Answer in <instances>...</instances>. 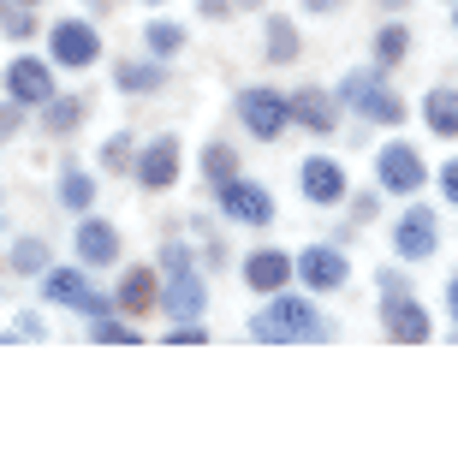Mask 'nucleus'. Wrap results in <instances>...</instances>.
<instances>
[{"mask_svg": "<svg viewBox=\"0 0 458 458\" xmlns=\"http://www.w3.org/2000/svg\"><path fill=\"white\" fill-rule=\"evenodd\" d=\"M334 327L316 316L310 298H292V292H274V304H262L250 316V340L262 345H304V340H327Z\"/></svg>", "mask_w": 458, "mask_h": 458, "instance_id": "f257e3e1", "label": "nucleus"}, {"mask_svg": "<svg viewBox=\"0 0 458 458\" xmlns=\"http://www.w3.org/2000/svg\"><path fill=\"white\" fill-rule=\"evenodd\" d=\"M340 102L345 107H357L363 119H375V125H399L405 119V102L387 89V72L381 66H369V72H352L340 84Z\"/></svg>", "mask_w": 458, "mask_h": 458, "instance_id": "f03ea898", "label": "nucleus"}, {"mask_svg": "<svg viewBox=\"0 0 458 458\" xmlns=\"http://www.w3.org/2000/svg\"><path fill=\"white\" fill-rule=\"evenodd\" d=\"M203 304H208V286H203V274L191 268V250L167 244V292H161V310L179 316V322H197Z\"/></svg>", "mask_w": 458, "mask_h": 458, "instance_id": "7ed1b4c3", "label": "nucleus"}, {"mask_svg": "<svg viewBox=\"0 0 458 458\" xmlns=\"http://www.w3.org/2000/svg\"><path fill=\"white\" fill-rule=\"evenodd\" d=\"M381 322H387V340H399V345H423L435 334L428 310L411 292H399V274H381Z\"/></svg>", "mask_w": 458, "mask_h": 458, "instance_id": "20e7f679", "label": "nucleus"}, {"mask_svg": "<svg viewBox=\"0 0 458 458\" xmlns=\"http://www.w3.org/2000/svg\"><path fill=\"white\" fill-rule=\"evenodd\" d=\"M238 119H244V131H250V137L274 143V137L292 125V107H286V96H280V89L250 84V89H238Z\"/></svg>", "mask_w": 458, "mask_h": 458, "instance_id": "39448f33", "label": "nucleus"}, {"mask_svg": "<svg viewBox=\"0 0 458 458\" xmlns=\"http://www.w3.org/2000/svg\"><path fill=\"white\" fill-rule=\"evenodd\" d=\"M42 298H48V304L78 310V316H89V322L114 310V298H102V292L89 286V280H84V268H48V274H42Z\"/></svg>", "mask_w": 458, "mask_h": 458, "instance_id": "423d86ee", "label": "nucleus"}, {"mask_svg": "<svg viewBox=\"0 0 458 458\" xmlns=\"http://www.w3.org/2000/svg\"><path fill=\"white\" fill-rule=\"evenodd\" d=\"M48 54H54V66L84 72V66L102 60V36H96V24H84V18H60L48 30Z\"/></svg>", "mask_w": 458, "mask_h": 458, "instance_id": "0eeeda50", "label": "nucleus"}, {"mask_svg": "<svg viewBox=\"0 0 458 458\" xmlns=\"http://www.w3.org/2000/svg\"><path fill=\"white\" fill-rule=\"evenodd\" d=\"M292 274H298L310 292H340L345 280H352V262H345L334 244H310L304 256H292Z\"/></svg>", "mask_w": 458, "mask_h": 458, "instance_id": "6e6552de", "label": "nucleus"}, {"mask_svg": "<svg viewBox=\"0 0 458 458\" xmlns=\"http://www.w3.org/2000/svg\"><path fill=\"white\" fill-rule=\"evenodd\" d=\"M375 173H381V185L399 191V197H417V191L428 185V167L411 143H387V149L375 155Z\"/></svg>", "mask_w": 458, "mask_h": 458, "instance_id": "1a4fd4ad", "label": "nucleus"}, {"mask_svg": "<svg viewBox=\"0 0 458 458\" xmlns=\"http://www.w3.org/2000/svg\"><path fill=\"white\" fill-rule=\"evenodd\" d=\"M6 96L18 107H42L54 96V60H36V54H18L6 66Z\"/></svg>", "mask_w": 458, "mask_h": 458, "instance_id": "9d476101", "label": "nucleus"}, {"mask_svg": "<svg viewBox=\"0 0 458 458\" xmlns=\"http://www.w3.org/2000/svg\"><path fill=\"white\" fill-rule=\"evenodd\" d=\"M221 191V215L226 221H244V226H268L274 221V197L256 179H226V185H215Z\"/></svg>", "mask_w": 458, "mask_h": 458, "instance_id": "9b49d317", "label": "nucleus"}, {"mask_svg": "<svg viewBox=\"0 0 458 458\" xmlns=\"http://www.w3.org/2000/svg\"><path fill=\"white\" fill-rule=\"evenodd\" d=\"M137 185L143 191H167L173 179H179V137H155V143H143L131 161Z\"/></svg>", "mask_w": 458, "mask_h": 458, "instance_id": "f8f14e48", "label": "nucleus"}, {"mask_svg": "<svg viewBox=\"0 0 458 458\" xmlns=\"http://www.w3.org/2000/svg\"><path fill=\"white\" fill-rule=\"evenodd\" d=\"M435 244H441L435 208H405V221L393 226V250L405 256V262H423V256H435Z\"/></svg>", "mask_w": 458, "mask_h": 458, "instance_id": "ddd939ff", "label": "nucleus"}, {"mask_svg": "<svg viewBox=\"0 0 458 458\" xmlns=\"http://www.w3.org/2000/svg\"><path fill=\"white\" fill-rule=\"evenodd\" d=\"M72 250H78L84 268H114V262H119V226L84 215V221H78V238H72Z\"/></svg>", "mask_w": 458, "mask_h": 458, "instance_id": "4468645a", "label": "nucleus"}, {"mask_svg": "<svg viewBox=\"0 0 458 458\" xmlns=\"http://www.w3.org/2000/svg\"><path fill=\"white\" fill-rule=\"evenodd\" d=\"M298 185H304L310 203H322V208L345 203V167H340V161H327V155H310L304 167H298Z\"/></svg>", "mask_w": 458, "mask_h": 458, "instance_id": "2eb2a0df", "label": "nucleus"}, {"mask_svg": "<svg viewBox=\"0 0 458 458\" xmlns=\"http://www.w3.org/2000/svg\"><path fill=\"white\" fill-rule=\"evenodd\" d=\"M114 310H125V316H149V310H161V280H155V268H125L119 274Z\"/></svg>", "mask_w": 458, "mask_h": 458, "instance_id": "dca6fc26", "label": "nucleus"}, {"mask_svg": "<svg viewBox=\"0 0 458 458\" xmlns=\"http://www.w3.org/2000/svg\"><path fill=\"white\" fill-rule=\"evenodd\" d=\"M286 280H292V250H250L244 256V286L250 292H286Z\"/></svg>", "mask_w": 458, "mask_h": 458, "instance_id": "f3484780", "label": "nucleus"}, {"mask_svg": "<svg viewBox=\"0 0 458 458\" xmlns=\"http://www.w3.org/2000/svg\"><path fill=\"white\" fill-rule=\"evenodd\" d=\"M292 107V125H310V131H340V102L327 96V89H298V96H286Z\"/></svg>", "mask_w": 458, "mask_h": 458, "instance_id": "a211bd4d", "label": "nucleus"}, {"mask_svg": "<svg viewBox=\"0 0 458 458\" xmlns=\"http://www.w3.org/2000/svg\"><path fill=\"white\" fill-rule=\"evenodd\" d=\"M423 119H428V131L435 137H458V89H428L423 96Z\"/></svg>", "mask_w": 458, "mask_h": 458, "instance_id": "6ab92c4d", "label": "nucleus"}, {"mask_svg": "<svg viewBox=\"0 0 458 458\" xmlns=\"http://www.w3.org/2000/svg\"><path fill=\"white\" fill-rule=\"evenodd\" d=\"M114 84L125 89V96H149V89L167 84V66H155V60H125V66L114 72Z\"/></svg>", "mask_w": 458, "mask_h": 458, "instance_id": "aec40b11", "label": "nucleus"}, {"mask_svg": "<svg viewBox=\"0 0 458 458\" xmlns=\"http://www.w3.org/2000/svg\"><path fill=\"white\" fill-rule=\"evenodd\" d=\"M262 30H268V66H292V60H298V30H292V18H262Z\"/></svg>", "mask_w": 458, "mask_h": 458, "instance_id": "412c9836", "label": "nucleus"}, {"mask_svg": "<svg viewBox=\"0 0 458 458\" xmlns=\"http://www.w3.org/2000/svg\"><path fill=\"white\" fill-rule=\"evenodd\" d=\"M405 48H411V30H405V24H381V36H375V66L393 72L399 60H405Z\"/></svg>", "mask_w": 458, "mask_h": 458, "instance_id": "4be33fe9", "label": "nucleus"}, {"mask_svg": "<svg viewBox=\"0 0 458 458\" xmlns=\"http://www.w3.org/2000/svg\"><path fill=\"white\" fill-rule=\"evenodd\" d=\"M48 114H42V125H48V131H78V125H84V102H78V96H48Z\"/></svg>", "mask_w": 458, "mask_h": 458, "instance_id": "5701e85b", "label": "nucleus"}, {"mask_svg": "<svg viewBox=\"0 0 458 458\" xmlns=\"http://www.w3.org/2000/svg\"><path fill=\"white\" fill-rule=\"evenodd\" d=\"M60 203L84 215V208L96 203V179H89V173H78V167H66V173H60Z\"/></svg>", "mask_w": 458, "mask_h": 458, "instance_id": "b1692460", "label": "nucleus"}, {"mask_svg": "<svg viewBox=\"0 0 458 458\" xmlns=\"http://www.w3.org/2000/svg\"><path fill=\"white\" fill-rule=\"evenodd\" d=\"M13 274H36V280H42V274H48V244H42V238H18L13 244Z\"/></svg>", "mask_w": 458, "mask_h": 458, "instance_id": "393cba45", "label": "nucleus"}, {"mask_svg": "<svg viewBox=\"0 0 458 458\" xmlns=\"http://www.w3.org/2000/svg\"><path fill=\"white\" fill-rule=\"evenodd\" d=\"M143 42H149V54L173 60V54L185 48V30H179V24H167V18H149V30H143Z\"/></svg>", "mask_w": 458, "mask_h": 458, "instance_id": "a878e982", "label": "nucleus"}, {"mask_svg": "<svg viewBox=\"0 0 458 458\" xmlns=\"http://www.w3.org/2000/svg\"><path fill=\"white\" fill-rule=\"evenodd\" d=\"M203 179H208V185H226V179H238V155L226 149V143H208V149H203Z\"/></svg>", "mask_w": 458, "mask_h": 458, "instance_id": "bb28decb", "label": "nucleus"}, {"mask_svg": "<svg viewBox=\"0 0 458 458\" xmlns=\"http://www.w3.org/2000/svg\"><path fill=\"white\" fill-rule=\"evenodd\" d=\"M0 36H13V42H30V36H36L30 6H18V0H0Z\"/></svg>", "mask_w": 458, "mask_h": 458, "instance_id": "cd10ccee", "label": "nucleus"}, {"mask_svg": "<svg viewBox=\"0 0 458 458\" xmlns=\"http://www.w3.org/2000/svg\"><path fill=\"white\" fill-rule=\"evenodd\" d=\"M89 340H96V345H137L143 334H137L131 322H119V316H96V327H89Z\"/></svg>", "mask_w": 458, "mask_h": 458, "instance_id": "c85d7f7f", "label": "nucleus"}, {"mask_svg": "<svg viewBox=\"0 0 458 458\" xmlns=\"http://www.w3.org/2000/svg\"><path fill=\"white\" fill-rule=\"evenodd\" d=\"M102 161H107V167H114V173H125V167H131V161H137V143H131V137H125V131H114V137H107V143H102Z\"/></svg>", "mask_w": 458, "mask_h": 458, "instance_id": "c756f323", "label": "nucleus"}, {"mask_svg": "<svg viewBox=\"0 0 458 458\" xmlns=\"http://www.w3.org/2000/svg\"><path fill=\"white\" fill-rule=\"evenodd\" d=\"M203 340H208V334H203L197 322H179V327H167V345H203Z\"/></svg>", "mask_w": 458, "mask_h": 458, "instance_id": "7c9ffc66", "label": "nucleus"}, {"mask_svg": "<svg viewBox=\"0 0 458 458\" xmlns=\"http://www.w3.org/2000/svg\"><path fill=\"white\" fill-rule=\"evenodd\" d=\"M18 125H24V107H18L13 96H6V107H0V143H6V137H13Z\"/></svg>", "mask_w": 458, "mask_h": 458, "instance_id": "2f4dec72", "label": "nucleus"}, {"mask_svg": "<svg viewBox=\"0 0 458 458\" xmlns=\"http://www.w3.org/2000/svg\"><path fill=\"white\" fill-rule=\"evenodd\" d=\"M441 191H446V203L458 208V161H446V167H441Z\"/></svg>", "mask_w": 458, "mask_h": 458, "instance_id": "473e14b6", "label": "nucleus"}, {"mask_svg": "<svg viewBox=\"0 0 458 458\" xmlns=\"http://www.w3.org/2000/svg\"><path fill=\"white\" fill-rule=\"evenodd\" d=\"M13 334H18V340H42V322H36V316H18Z\"/></svg>", "mask_w": 458, "mask_h": 458, "instance_id": "72a5a7b5", "label": "nucleus"}, {"mask_svg": "<svg viewBox=\"0 0 458 458\" xmlns=\"http://www.w3.org/2000/svg\"><path fill=\"white\" fill-rule=\"evenodd\" d=\"M233 6H238V0H203V18H226Z\"/></svg>", "mask_w": 458, "mask_h": 458, "instance_id": "f704fd0d", "label": "nucleus"}, {"mask_svg": "<svg viewBox=\"0 0 458 458\" xmlns=\"http://www.w3.org/2000/svg\"><path fill=\"white\" fill-rule=\"evenodd\" d=\"M304 6H310V18H316V13H340L345 0H304Z\"/></svg>", "mask_w": 458, "mask_h": 458, "instance_id": "c9c22d12", "label": "nucleus"}, {"mask_svg": "<svg viewBox=\"0 0 458 458\" xmlns=\"http://www.w3.org/2000/svg\"><path fill=\"white\" fill-rule=\"evenodd\" d=\"M446 310H453V322H458V274L446 280Z\"/></svg>", "mask_w": 458, "mask_h": 458, "instance_id": "e433bc0d", "label": "nucleus"}, {"mask_svg": "<svg viewBox=\"0 0 458 458\" xmlns=\"http://www.w3.org/2000/svg\"><path fill=\"white\" fill-rule=\"evenodd\" d=\"M381 6H387V13H399V6H405V0H381Z\"/></svg>", "mask_w": 458, "mask_h": 458, "instance_id": "4c0bfd02", "label": "nucleus"}, {"mask_svg": "<svg viewBox=\"0 0 458 458\" xmlns=\"http://www.w3.org/2000/svg\"><path fill=\"white\" fill-rule=\"evenodd\" d=\"M238 6H262V0H238Z\"/></svg>", "mask_w": 458, "mask_h": 458, "instance_id": "58836bf2", "label": "nucleus"}, {"mask_svg": "<svg viewBox=\"0 0 458 458\" xmlns=\"http://www.w3.org/2000/svg\"><path fill=\"white\" fill-rule=\"evenodd\" d=\"M149 6H167V0H149Z\"/></svg>", "mask_w": 458, "mask_h": 458, "instance_id": "ea45409f", "label": "nucleus"}, {"mask_svg": "<svg viewBox=\"0 0 458 458\" xmlns=\"http://www.w3.org/2000/svg\"><path fill=\"white\" fill-rule=\"evenodd\" d=\"M18 6H36V0H18Z\"/></svg>", "mask_w": 458, "mask_h": 458, "instance_id": "a19ab883", "label": "nucleus"}, {"mask_svg": "<svg viewBox=\"0 0 458 458\" xmlns=\"http://www.w3.org/2000/svg\"><path fill=\"white\" fill-rule=\"evenodd\" d=\"M453 24H458V6H453Z\"/></svg>", "mask_w": 458, "mask_h": 458, "instance_id": "79ce46f5", "label": "nucleus"}]
</instances>
